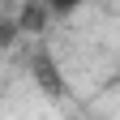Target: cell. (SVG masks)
Listing matches in <instances>:
<instances>
[{
	"instance_id": "obj_2",
	"label": "cell",
	"mask_w": 120,
	"mask_h": 120,
	"mask_svg": "<svg viewBox=\"0 0 120 120\" xmlns=\"http://www.w3.org/2000/svg\"><path fill=\"white\" fill-rule=\"evenodd\" d=\"M47 4V13H56V17H64V13H77L86 0H43Z\"/></svg>"
},
{
	"instance_id": "obj_1",
	"label": "cell",
	"mask_w": 120,
	"mask_h": 120,
	"mask_svg": "<svg viewBox=\"0 0 120 120\" xmlns=\"http://www.w3.org/2000/svg\"><path fill=\"white\" fill-rule=\"evenodd\" d=\"M30 73L43 82V90H47V94H60V90H64V77L56 73V64H52L47 52H34V56H30Z\"/></svg>"
}]
</instances>
